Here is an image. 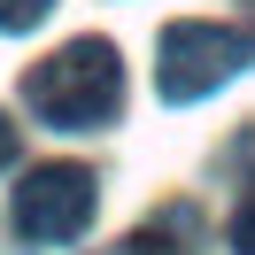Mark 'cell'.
Listing matches in <instances>:
<instances>
[{
    "instance_id": "cell-3",
    "label": "cell",
    "mask_w": 255,
    "mask_h": 255,
    "mask_svg": "<svg viewBox=\"0 0 255 255\" xmlns=\"http://www.w3.org/2000/svg\"><path fill=\"white\" fill-rule=\"evenodd\" d=\"M93 209H101V178L85 162H39L16 186V232L31 248H70L93 224Z\"/></svg>"
},
{
    "instance_id": "cell-5",
    "label": "cell",
    "mask_w": 255,
    "mask_h": 255,
    "mask_svg": "<svg viewBox=\"0 0 255 255\" xmlns=\"http://www.w3.org/2000/svg\"><path fill=\"white\" fill-rule=\"evenodd\" d=\"M224 240H232V255H255V193L232 209V224H224Z\"/></svg>"
},
{
    "instance_id": "cell-6",
    "label": "cell",
    "mask_w": 255,
    "mask_h": 255,
    "mask_svg": "<svg viewBox=\"0 0 255 255\" xmlns=\"http://www.w3.org/2000/svg\"><path fill=\"white\" fill-rule=\"evenodd\" d=\"M47 8H54V0H0V31H31Z\"/></svg>"
},
{
    "instance_id": "cell-4",
    "label": "cell",
    "mask_w": 255,
    "mask_h": 255,
    "mask_svg": "<svg viewBox=\"0 0 255 255\" xmlns=\"http://www.w3.org/2000/svg\"><path fill=\"white\" fill-rule=\"evenodd\" d=\"M131 255H201V209H186V201L155 209L131 232Z\"/></svg>"
},
{
    "instance_id": "cell-2",
    "label": "cell",
    "mask_w": 255,
    "mask_h": 255,
    "mask_svg": "<svg viewBox=\"0 0 255 255\" xmlns=\"http://www.w3.org/2000/svg\"><path fill=\"white\" fill-rule=\"evenodd\" d=\"M255 62V31H240V23H162L155 39V85L162 101H201L217 93L224 78H240V70Z\"/></svg>"
},
{
    "instance_id": "cell-1",
    "label": "cell",
    "mask_w": 255,
    "mask_h": 255,
    "mask_svg": "<svg viewBox=\"0 0 255 255\" xmlns=\"http://www.w3.org/2000/svg\"><path fill=\"white\" fill-rule=\"evenodd\" d=\"M23 101L47 131H101L124 109V62L109 39H70L39 70H23Z\"/></svg>"
},
{
    "instance_id": "cell-8",
    "label": "cell",
    "mask_w": 255,
    "mask_h": 255,
    "mask_svg": "<svg viewBox=\"0 0 255 255\" xmlns=\"http://www.w3.org/2000/svg\"><path fill=\"white\" fill-rule=\"evenodd\" d=\"M109 255H131V240H124V248H109Z\"/></svg>"
},
{
    "instance_id": "cell-7",
    "label": "cell",
    "mask_w": 255,
    "mask_h": 255,
    "mask_svg": "<svg viewBox=\"0 0 255 255\" xmlns=\"http://www.w3.org/2000/svg\"><path fill=\"white\" fill-rule=\"evenodd\" d=\"M16 147H23V139H16V124H8V116H0V170H8V162H16Z\"/></svg>"
}]
</instances>
